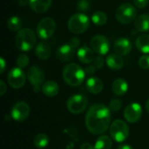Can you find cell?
Masks as SVG:
<instances>
[{
    "instance_id": "obj_1",
    "label": "cell",
    "mask_w": 149,
    "mask_h": 149,
    "mask_svg": "<svg viewBox=\"0 0 149 149\" xmlns=\"http://www.w3.org/2000/svg\"><path fill=\"white\" fill-rule=\"evenodd\" d=\"M111 110L103 104H93L86 115V127L93 134H102L110 128Z\"/></svg>"
},
{
    "instance_id": "obj_2",
    "label": "cell",
    "mask_w": 149,
    "mask_h": 149,
    "mask_svg": "<svg viewBox=\"0 0 149 149\" xmlns=\"http://www.w3.org/2000/svg\"><path fill=\"white\" fill-rule=\"evenodd\" d=\"M62 76L67 85L75 87L80 86L84 82L86 72L80 65L71 63L64 67Z\"/></svg>"
},
{
    "instance_id": "obj_3",
    "label": "cell",
    "mask_w": 149,
    "mask_h": 149,
    "mask_svg": "<svg viewBox=\"0 0 149 149\" xmlns=\"http://www.w3.org/2000/svg\"><path fill=\"white\" fill-rule=\"evenodd\" d=\"M36 40L37 38L35 32L31 29L24 28L17 31V34L15 38V44L18 50L29 52L35 46Z\"/></svg>"
},
{
    "instance_id": "obj_4",
    "label": "cell",
    "mask_w": 149,
    "mask_h": 149,
    "mask_svg": "<svg viewBox=\"0 0 149 149\" xmlns=\"http://www.w3.org/2000/svg\"><path fill=\"white\" fill-rule=\"evenodd\" d=\"M90 25V18L84 13L72 15L67 23L68 29L74 34H81L87 30Z\"/></svg>"
},
{
    "instance_id": "obj_5",
    "label": "cell",
    "mask_w": 149,
    "mask_h": 149,
    "mask_svg": "<svg viewBox=\"0 0 149 149\" xmlns=\"http://www.w3.org/2000/svg\"><path fill=\"white\" fill-rule=\"evenodd\" d=\"M112 139L119 143L124 142L129 135V127L127 124L122 120H114L109 128Z\"/></svg>"
},
{
    "instance_id": "obj_6",
    "label": "cell",
    "mask_w": 149,
    "mask_h": 149,
    "mask_svg": "<svg viewBox=\"0 0 149 149\" xmlns=\"http://www.w3.org/2000/svg\"><path fill=\"white\" fill-rule=\"evenodd\" d=\"M115 17L116 19L123 24H130L132 21L135 20L137 17V9L132 3H123L116 10Z\"/></svg>"
},
{
    "instance_id": "obj_7",
    "label": "cell",
    "mask_w": 149,
    "mask_h": 149,
    "mask_svg": "<svg viewBox=\"0 0 149 149\" xmlns=\"http://www.w3.org/2000/svg\"><path fill=\"white\" fill-rule=\"evenodd\" d=\"M27 77L35 93H38L42 90V86L45 79V74L42 68L38 65L30 67L27 72Z\"/></svg>"
},
{
    "instance_id": "obj_8",
    "label": "cell",
    "mask_w": 149,
    "mask_h": 149,
    "mask_svg": "<svg viewBox=\"0 0 149 149\" xmlns=\"http://www.w3.org/2000/svg\"><path fill=\"white\" fill-rule=\"evenodd\" d=\"M56 31V23L53 18L46 17L42 18L37 25V35L41 39H48Z\"/></svg>"
},
{
    "instance_id": "obj_9",
    "label": "cell",
    "mask_w": 149,
    "mask_h": 149,
    "mask_svg": "<svg viewBox=\"0 0 149 149\" xmlns=\"http://www.w3.org/2000/svg\"><path fill=\"white\" fill-rule=\"evenodd\" d=\"M88 106V100L82 94H74L71 96L66 103L67 110L73 113L78 114L84 112Z\"/></svg>"
},
{
    "instance_id": "obj_10",
    "label": "cell",
    "mask_w": 149,
    "mask_h": 149,
    "mask_svg": "<svg viewBox=\"0 0 149 149\" xmlns=\"http://www.w3.org/2000/svg\"><path fill=\"white\" fill-rule=\"evenodd\" d=\"M8 84L14 89H19L23 87L26 81V75L20 67L12 68L7 77Z\"/></svg>"
},
{
    "instance_id": "obj_11",
    "label": "cell",
    "mask_w": 149,
    "mask_h": 149,
    "mask_svg": "<svg viewBox=\"0 0 149 149\" xmlns=\"http://www.w3.org/2000/svg\"><path fill=\"white\" fill-rule=\"evenodd\" d=\"M91 48L99 55H106L110 50V43L107 37L103 35H95L90 41Z\"/></svg>"
},
{
    "instance_id": "obj_12",
    "label": "cell",
    "mask_w": 149,
    "mask_h": 149,
    "mask_svg": "<svg viewBox=\"0 0 149 149\" xmlns=\"http://www.w3.org/2000/svg\"><path fill=\"white\" fill-rule=\"evenodd\" d=\"M10 115L11 118L17 122L24 121L30 115V106L24 101H18L15 103L11 107Z\"/></svg>"
},
{
    "instance_id": "obj_13",
    "label": "cell",
    "mask_w": 149,
    "mask_h": 149,
    "mask_svg": "<svg viewBox=\"0 0 149 149\" xmlns=\"http://www.w3.org/2000/svg\"><path fill=\"white\" fill-rule=\"evenodd\" d=\"M142 115V107L139 103H131L124 110V118L129 123H136Z\"/></svg>"
},
{
    "instance_id": "obj_14",
    "label": "cell",
    "mask_w": 149,
    "mask_h": 149,
    "mask_svg": "<svg viewBox=\"0 0 149 149\" xmlns=\"http://www.w3.org/2000/svg\"><path fill=\"white\" fill-rule=\"evenodd\" d=\"M113 50L114 52L120 55V56H126L130 53L132 51V44L129 39L121 38L118 40L113 45Z\"/></svg>"
},
{
    "instance_id": "obj_15",
    "label": "cell",
    "mask_w": 149,
    "mask_h": 149,
    "mask_svg": "<svg viewBox=\"0 0 149 149\" xmlns=\"http://www.w3.org/2000/svg\"><path fill=\"white\" fill-rule=\"evenodd\" d=\"M75 53V49L72 48L69 44L61 45L57 52V57L60 61L67 62L71 59H72Z\"/></svg>"
},
{
    "instance_id": "obj_16",
    "label": "cell",
    "mask_w": 149,
    "mask_h": 149,
    "mask_svg": "<svg viewBox=\"0 0 149 149\" xmlns=\"http://www.w3.org/2000/svg\"><path fill=\"white\" fill-rule=\"evenodd\" d=\"M77 56H78L79 60L84 64H90L93 61H94V58H95L93 50L87 46L80 47L77 52Z\"/></svg>"
},
{
    "instance_id": "obj_17",
    "label": "cell",
    "mask_w": 149,
    "mask_h": 149,
    "mask_svg": "<svg viewBox=\"0 0 149 149\" xmlns=\"http://www.w3.org/2000/svg\"><path fill=\"white\" fill-rule=\"evenodd\" d=\"M106 63L107 66L113 71H119L124 65V60L122 57L117 53L109 54L106 58Z\"/></svg>"
},
{
    "instance_id": "obj_18",
    "label": "cell",
    "mask_w": 149,
    "mask_h": 149,
    "mask_svg": "<svg viewBox=\"0 0 149 149\" xmlns=\"http://www.w3.org/2000/svg\"><path fill=\"white\" fill-rule=\"evenodd\" d=\"M86 89L93 94H98L103 90V82L98 77H90L86 83Z\"/></svg>"
},
{
    "instance_id": "obj_19",
    "label": "cell",
    "mask_w": 149,
    "mask_h": 149,
    "mask_svg": "<svg viewBox=\"0 0 149 149\" xmlns=\"http://www.w3.org/2000/svg\"><path fill=\"white\" fill-rule=\"evenodd\" d=\"M52 0H29L31 9L36 13H44L50 8Z\"/></svg>"
},
{
    "instance_id": "obj_20",
    "label": "cell",
    "mask_w": 149,
    "mask_h": 149,
    "mask_svg": "<svg viewBox=\"0 0 149 149\" xmlns=\"http://www.w3.org/2000/svg\"><path fill=\"white\" fill-rule=\"evenodd\" d=\"M58 92H59V86L58 83L55 81L49 80L45 82L42 86V93L47 97L50 98L55 97L56 95H58Z\"/></svg>"
},
{
    "instance_id": "obj_21",
    "label": "cell",
    "mask_w": 149,
    "mask_h": 149,
    "mask_svg": "<svg viewBox=\"0 0 149 149\" xmlns=\"http://www.w3.org/2000/svg\"><path fill=\"white\" fill-rule=\"evenodd\" d=\"M35 52L39 59H47L51 56V46L45 41L39 42L36 45Z\"/></svg>"
},
{
    "instance_id": "obj_22",
    "label": "cell",
    "mask_w": 149,
    "mask_h": 149,
    "mask_svg": "<svg viewBox=\"0 0 149 149\" xmlns=\"http://www.w3.org/2000/svg\"><path fill=\"white\" fill-rule=\"evenodd\" d=\"M128 90V84L123 79H117L112 85V91L117 96H123Z\"/></svg>"
},
{
    "instance_id": "obj_23",
    "label": "cell",
    "mask_w": 149,
    "mask_h": 149,
    "mask_svg": "<svg viewBox=\"0 0 149 149\" xmlns=\"http://www.w3.org/2000/svg\"><path fill=\"white\" fill-rule=\"evenodd\" d=\"M134 26L139 31H149V14H142L137 17L134 21Z\"/></svg>"
},
{
    "instance_id": "obj_24",
    "label": "cell",
    "mask_w": 149,
    "mask_h": 149,
    "mask_svg": "<svg viewBox=\"0 0 149 149\" xmlns=\"http://www.w3.org/2000/svg\"><path fill=\"white\" fill-rule=\"evenodd\" d=\"M135 45L140 52L143 53H149V35H140L136 39Z\"/></svg>"
},
{
    "instance_id": "obj_25",
    "label": "cell",
    "mask_w": 149,
    "mask_h": 149,
    "mask_svg": "<svg viewBox=\"0 0 149 149\" xmlns=\"http://www.w3.org/2000/svg\"><path fill=\"white\" fill-rule=\"evenodd\" d=\"M113 143L111 138L107 135H101L96 140L94 149H111Z\"/></svg>"
},
{
    "instance_id": "obj_26",
    "label": "cell",
    "mask_w": 149,
    "mask_h": 149,
    "mask_svg": "<svg viewBox=\"0 0 149 149\" xmlns=\"http://www.w3.org/2000/svg\"><path fill=\"white\" fill-rule=\"evenodd\" d=\"M34 146L38 149H44L49 144V137L46 134L40 133L37 134L33 140Z\"/></svg>"
},
{
    "instance_id": "obj_27",
    "label": "cell",
    "mask_w": 149,
    "mask_h": 149,
    "mask_svg": "<svg viewBox=\"0 0 149 149\" xmlns=\"http://www.w3.org/2000/svg\"><path fill=\"white\" fill-rule=\"evenodd\" d=\"M92 21L96 25H104L107 22V16L103 11H96L92 16Z\"/></svg>"
},
{
    "instance_id": "obj_28",
    "label": "cell",
    "mask_w": 149,
    "mask_h": 149,
    "mask_svg": "<svg viewBox=\"0 0 149 149\" xmlns=\"http://www.w3.org/2000/svg\"><path fill=\"white\" fill-rule=\"evenodd\" d=\"M21 25H22L21 19L16 16L10 17L9 20L7 21V27L11 31H19L21 30Z\"/></svg>"
},
{
    "instance_id": "obj_29",
    "label": "cell",
    "mask_w": 149,
    "mask_h": 149,
    "mask_svg": "<svg viewBox=\"0 0 149 149\" xmlns=\"http://www.w3.org/2000/svg\"><path fill=\"white\" fill-rule=\"evenodd\" d=\"M29 62H30V59H29L28 56L25 54H20L17 58V65L20 68L26 67L28 65Z\"/></svg>"
},
{
    "instance_id": "obj_30",
    "label": "cell",
    "mask_w": 149,
    "mask_h": 149,
    "mask_svg": "<svg viewBox=\"0 0 149 149\" xmlns=\"http://www.w3.org/2000/svg\"><path fill=\"white\" fill-rule=\"evenodd\" d=\"M108 107L111 110V112H118L122 107V102H121V100H117V99L112 100L109 103Z\"/></svg>"
},
{
    "instance_id": "obj_31",
    "label": "cell",
    "mask_w": 149,
    "mask_h": 149,
    "mask_svg": "<svg viewBox=\"0 0 149 149\" xmlns=\"http://www.w3.org/2000/svg\"><path fill=\"white\" fill-rule=\"evenodd\" d=\"M139 65L144 70L149 69V55H142L139 58Z\"/></svg>"
},
{
    "instance_id": "obj_32",
    "label": "cell",
    "mask_w": 149,
    "mask_h": 149,
    "mask_svg": "<svg viewBox=\"0 0 149 149\" xmlns=\"http://www.w3.org/2000/svg\"><path fill=\"white\" fill-rule=\"evenodd\" d=\"M104 58L101 57V55L100 56H97L95 58H94V65L97 69H101L103 66H104Z\"/></svg>"
},
{
    "instance_id": "obj_33",
    "label": "cell",
    "mask_w": 149,
    "mask_h": 149,
    "mask_svg": "<svg viewBox=\"0 0 149 149\" xmlns=\"http://www.w3.org/2000/svg\"><path fill=\"white\" fill-rule=\"evenodd\" d=\"M149 0H134V5L140 9H142L144 7H146L148 3Z\"/></svg>"
},
{
    "instance_id": "obj_34",
    "label": "cell",
    "mask_w": 149,
    "mask_h": 149,
    "mask_svg": "<svg viewBox=\"0 0 149 149\" xmlns=\"http://www.w3.org/2000/svg\"><path fill=\"white\" fill-rule=\"evenodd\" d=\"M79 44H80V41H79V39L78 38H76V37L72 38L70 39V41H69V45H70L72 48H74V49H76L77 47H79Z\"/></svg>"
},
{
    "instance_id": "obj_35",
    "label": "cell",
    "mask_w": 149,
    "mask_h": 149,
    "mask_svg": "<svg viewBox=\"0 0 149 149\" xmlns=\"http://www.w3.org/2000/svg\"><path fill=\"white\" fill-rule=\"evenodd\" d=\"M88 2L86 0H80L78 3V8L81 10H86L88 9Z\"/></svg>"
},
{
    "instance_id": "obj_36",
    "label": "cell",
    "mask_w": 149,
    "mask_h": 149,
    "mask_svg": "<svg viewBox=\"0 0 149 149\" xmlns=\"http://www.w3.org/2000/svg\"><path fill=\"white\" fill-rule=\"evenodd\" d=\"M85 72H86V74H87V75H93L94 72H95V70H96V67H95V65H87L85 69Z\"/></svg>"
},
{
    "instance_id": "obj_37",
    "label": "cell",
    "mask_w": 149,
    "mask_h": 149,
    "mask_svg": "<svg viewBox=\"0 0 149 149\" xmlns=\"http://www.w3.org/2000/svg\"><path fill=\"white\" fill-rule=\"evenodd\" d=\"M6 92H7V86H6L5 83L3 80H1L0 81V95L3 96Z\"/></svg>"
},
{
    "instance_id": "obj_38",
    "label": "cell",
    "mask_w": 149,
    "mask_h": 149,
    "mask_svg": "<svg viewBox=\"0 0 149 149\" xmlns=\"http://www.w3.org/2000/svg\"><path fill=\"white\" fill-rule=\"evenodd\" d=\"M80 149H94V146H93L89 142H85L81 145Z\"/></svg>"
},
{
    "instance_id": "obj_39",
    "label": "cell",
    "mask_w": 149,
    "mask_h": 149,
    "mask_svg": "<svg viewBox=\"0 0 149 149\" xmlns=\"http://www.w3.org/2000/svg\"><path fill=\"white\" fill-rule=\"evenodd\" d=\"M0 65H1V70H0V72H1V73H3V72H4V70H5V65H6L5 60H4L3 58H0Z\"/></svg>"
},
{
    "instance_id": "obj_40",
    "label": "cell",
    "mask_w": 149,
    "mask_h": 149,
    "mask_svg": "<svg viewBox=\"0 0 149 149\" xmlns=\"http://www.w3.org/2000/svg\"><path fill=\"white\" fill-rule=\"evenodd\" d=\"M118 149H134L131 146L127 145V144H121L118 147Z\"/></svg>"
},
{
    "instance_id": "obj_41",
    "label": "cell",
    "mask_w": 149,
    "mask_h": 149,
    "mask_svg": "<svg viewBox=\"0 0 149 149\" xmlns=\"http://www.w3.org/2000/svg\"><path fill=\"white\" fill-rule=\"evenodd\" d=\"M19 3L23 6L26 5L27 3H29V0H19Z\"/></svg>"
},
{
    "instance_id": "obj_42",
    "label": "cell",
    "mask_w": 149,
    "mask_h": 149,
    "mask_svg": "<svg viewBox=\"0 0 149 149\" xmlns=\"http://www.w3.org/2000/svg\"><path fill=\"white\" fill-rule=\"evenodd\" d=\"M146 109H147V112L149 113V99L147 101V103H146Z\"/></svg>"
}]
</instances>
